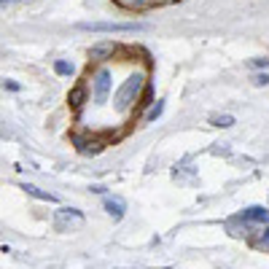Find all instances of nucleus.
I'll use <instances>...</instances> for the list:
<instances>
[{
    "instance_id": "1",
    "label": "nucleus",
    "mask_w": 269,
    "mask_h": 269,
    "mask_svg": "<svg viewBox=\"0 0 269 269\" xmlns=\"http://www.w3.org/2000/svg\"><path fill=\"white\" fill-rule=\"evenodd\" d=\"M143 86H146V78L143 76H129L127 81L121 84V89L116 92V97H113V108H116L118 113H129L137 105Z\"/></svg>"
},
{
    "instance_id": "2",
    "label": "nucleus",
    "mask_w": 269,
    "mask_h": 269,
    "mask_svg": "<svg viewBox=\"0 0 269 269\" xmlns=\"http://www.w3.org/2000/svg\"><path fill=\"white\" fill-rule=\"evenodd\" d=\"M78 30L86 33H143L146 24H121V22H81Z\"/></svg>"
},
{
    "instance_id": "3",
    "label": "nucleus",
    "mask_w": 269,
    "mask_h": 269,
    "mask_svg": "<svg viewBox=\"0 0 269 269\" xmlns=\"http://www.w3.org/2000/svg\"><path fill=\"white\" fill-rule=\"evenodd\" d=\"M94 102L97 105H102L108 100V94H111V70L108 67H100L97 73H94Z\"/></svg>"
},
{
    "instance_id": "4",
    "label": "nucleus",
    "mask_w": 269,
    "mask_h": 269,
    "mask_svg": "<svg viewBox=\"0 0 269 269\" xmlns=\"http://www.w3.org/2000/svg\"><path fill=\"white\" fill-rule=\"evenodd\" d=\"M116 43L113 41H102V43H97V46H92L89 49V57L92 59H105V57H113L116 54Z\"/></svg>"
},
{
    "instance_id": "5",
    "label": "nucleus",
    "mask_w": 269,
    "mask_h": 269,
    "mask_svg": "<svg viewBox=\"0 0 269 269\" xmlns=\"http://www.w3.org/2000/svg\"><path fill=\"white\" fill-rule=\"evenodd\" d=\"M242 218H248V221H258V223H269V210L267 207L253 205V207H248V210L242 213Z\"/></svg>"
},
{
    "instance_id": "6",
    "label": "nucleus",
    "mask_w": 269,
    "mask_h": 269,
    "mask_svg": "<svg viewBox=\"0 0 269 269\" xmlns=\"http://www.w3.org/2000/svg\"><path fill=\"white\" fill-rule=\"evenodd\" d=\"M22 188L30 194V197H35V199H43V202H57V197H54V194H49V191H41V188H38V186H30V183H24Z\"/></svg>"
},
{
    "instance_id": "7",
    "label": "nucleus",
    "mask_w": 269,
    "mask_h": 269,
    "mask_svg": "<svg viewBox=\"0 0 269 269\" xmlns=\"http://www.w3.org/2000/svg\"><path fill=\"white\" fill-rule=\"evenodd\" d=\"M105 210L118 221V218H124V202L121 199H105Z\"/></svg>"
},
{
    "instance_id": "8",
    "label": "nucleus",
    "mask_w": 269,
    "mask_h": 269,
    "mask_svg": "<svg viewBox=\"0 0 269 269\" xmlns=\"http://www.w3.org/2000/svg\"><path fill=\"white\" fill-rule=\"evenodd\" d=\"M67 100H70V105H73V108H81V105H84V100H86V89H84V86H76V89L70 92V97H67Z\"/></svg>"
},
{
    "instance_id": "9",
    "label": "nucleus",
    "mask_w": 269,
    "mask_h": 269,
    "mask_svg": "<svg viewBox=\"0 0 269 269\" xmlns=\"http://www.w3.org/2000/svg\"><path fill=\"white\" fill-rule=\"evenodd\" d=\"M54 73H57V76H73V65L65 62V59H57V62H54Z\"/></svg>"
},
{
    "instance_id": "10",
    "label": "nucleus",
    "mask_w": 269,
    "mask_h": 269,
    "mask_svg": "<svg viewBox=\"0 0 269 269\" xmlns=\"http://www.w3.org/2000/svg\"><path fill=\"white\" fill-rule=\"evenodd\" d=\"M210 124H213V127H223V129L234 127V116H213Z\"/></svg>"
},
{
    "instance_id": "11",
    "label": "nucleus",
    "mask_w": 269,
    "mask_h": 269,
    "mask_svg": "<svg viewBox=\"0 0 269 269\" xmlns=\"http://www.w3.org/2000/svg\"><path fill=\"white\" fill-rule=\"evenodd\" d=\"M162 108H164V105H162V100H159L156 105H153V108H151V111H148V116H146V121H156V118H159V116H162Z\"/></svg>"
},
{
    "instance_id": "12",
    "label": "nucleus",
    "mask_w": 269,
    "mask_h": 269,
    "mask_svg": "<svg viewBox=\"0 0 269 269\" xmlns=\"http://www.w3.org/2000/svg\"><path fill=\"white\" fill-rule=\"evenodd\" d=\"M253 248H269V229L258 237V240H253Z\"/></svg>"
},
{
    "instance_id": "13",
    "label": "nucleus",
    "mask_w": 269,
    "mask_h": 269,
    "mask_svg": "<svg viewBox=\"0 0 269 269\" xmlns=\"http://www.w3.org/2000/svg\"><path fill=\"white\" fill-rule=\"evenodd\" d=\"M253 84H256V86H267L269 76H267V73H258V76H253Z\"/></svg>"
},
{
    "instance_id": "14",
    "label": "nucleus",
    "mask_w": 269,
    "mask_h": 269,
    "mask_svg": "<svg viewBox=\"0 0 269 269\" xmlns=\"http://www.w3.org/2000/svg\"><path fill=\"white\" fill-rule=\"evenodd\" d=\"M251 65L253 67H269V59L267 57H256V59H251Z\"/></svg>"
},
{
    "instance_id": "15",
    "label": "nucleus",
    "mask_w": 269,
    "mask_h": 269,
    "mask_svg": "<svg viewBox=\"0 0 269 269\" xmlns=\"http://www.w3.org/2000/svg\"><path fill=\"white\" fill-rule=\"evenodd\" d=\"M14 3H24V0H0V8H6V6H14Z\"/></svg>"
},
{
    "instance_id": "16",
    "label": "nucleus",
    "mask_w": 269,
    "mask_h": 269,
    "mask_svg": "<svg viewBox=\"0 0 269 269\" xmlns=\"http://www.w3.org/2000/svg\"><path fill=\"white\" fill-rule=\"evenodd\" d=\"M6 86L11 89V92H19V84L17 81H6Z\"/></svg>"
}]
</instances>
